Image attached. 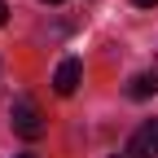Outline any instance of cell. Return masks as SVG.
I'll use <instances>...</instances> for the list:
<instances>
[{
	"instance_id": "cell-7",
	"label": "cell",
	"mask_w": 158,
	"mask_h": 158,
	"mask_svg": "<svg viewBox=\"0 0 158 158\" xmlns=\"http://www.w3.org/2000/svg\"><path fill=\"white\" fill-rule=\"evenodd\" d=\"M44 5H62V0H44Z\"/></svg>"
},
{
	"instance_id": "cell-2",
	"label": "cell",
	"mask_w": 158,
	"mask_h": 158,
	"mask_svg": "<svg viewBox=\"0 0 158 158\" xmlns=\"http://www.w3.org/2000/svg\"><path fill=\"white\" fill-rule=\"evenodd\" d=\"M127 158H158V118L141 123L127 141Z\"/></svg>"
},
{
	"instance_id": "cell-9",
	"label": "cell",
	"mask_w": 158,
	"mask_h": 158,
	"mask_svg": "<svg viewBox=\"0 0 158 158\" xmlns=\"http://www.w3.org/2000/svg\"><path fill=\"white\" fill-rule=\"evenodd\" d=\"M154 70H158V62H154Z\"/></svg>"
},
{
	"instance_id": "cell-8",
	"label": "cell",
	"mask_w": 158,
	"mask_h": 158,
	"mask_svg": "<svg viewBox=\"0 0 158 158\" xmlns=\"http://www.w3.org/2000/svg\"><path fill=\"white\" fill-rule=\"evenodd\" d=\"M18 158H35V154H18Z\"/></svg>"
},
{
	"instance_id": "cell-5",
	"label": "cell",
	"mask_w": 158,
	"mask_h": 158,
	"mask_svg": "<svg viewBox=\"0 0 158 158\" xmlns=\"http://www.w3.org/2000/svg\"><path fill=\"white\" fill-rule=\"evenodd\" d=\"M132 5H136V9H154L158 0H132Z\"/></svg>"
},
{
	"instance_id": "cell-1",
	"label": "cell",
	"mask_w": 158,
	"mask_h": 158,
	"mask_svg": "<svg viewBox=\"0 0 158 158\" xmlns=\"http://www.w3.org/2000/svg\"><path fill=\"white\" fill-rule=\"evenodd\" d=\"M9 118H13V132L22 136V141H40V136H44V114H40V106L31 97H18Z\"/></svg>"
},
{
	"instance_id": "cell-6",
	"label": "cell",
	"mask_w": 158,
	"mask_h": 158,
	"mask_svg": "<svg viewBox=\"0 0 158 158\" xmlns=\"http://www.w3.org/2000/svg\"><path fill=\"white\" fill-rule=\"evenodd\" d=\"M5 13H9V5H5V0H0V27H5Z\"/></svg>"
},
{
	"instance_id": "cell-4",
	"label": "cell",
	"mask_w": 158,
	"mask_h": 158,
	"mask_svg": "<svg viewBox=\"0 0 158 158\" xmlns=\"http://www.w3.org/2000/svg\"><path fill=\"white\" fill-rule=\"evenodd\" d=\"M158 92V70H141V75H132L127 79V97L132 101H145V97Z\"/></svg>"
},
{
	"instance_id": "cell-3",
	"label": "cell",
	"mask_w": 158,
	"mask_h": 158,
	"mask_svg": "<svg viewBox=\"0 0 158 158\" xmlns=\"http://www.w3.org/2000/svg\"><path fill=\"white\" fill-rule=\"evenodd\" d=\"M79 75H84V66H79L75 57H66V62L53 70V92H57V97H70V92L79 88Z\"/></svg>"
}]
</instances>
